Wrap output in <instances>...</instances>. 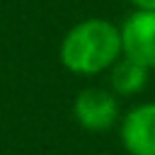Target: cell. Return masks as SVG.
I'll return each mask as SVG.
<instances>
[{
    "label": "cell",
    "mask_w": 155,
    "mask_h": 155,
    "mask_svg": "<svg viewBox=\"0 0 155 155\" xmlns=\"http://www.w3.org/2000/svg\"><path fill=\"white\" fill-rule=\"evenodd\" d=\"M121 53V29L99 17L70 27L58 48L61 63L75 75H97L109 70Z\"/></svg>",
    "instance_id": "6da1fadb"
},
{
    "label": "cell",
    "mask_w": 155,
    "mask_h": 155,
    "mask_svg": "<svg viewBox=\"0 0 155 155\" xmlns=\"http://www.w3.org/2000/svg\"><path fill=\"white\" fill-rule=\"evenodd\" d=\"M73 116L85 131H92V133L109 131L119 121V99L109 90L87 87L75 97Z\"/></svg>",
    "instance_id": "7a4b0ae2"
},
{
    "label": "cell",
    "mask_w": 155,
    "mask_h": 155,
    "mask_svg": "<svg viewBox=\"0 0 155 155\" xmlns=\"http://www.w3.org/2000/svg\"><path fill=\"white\" fill-rule=\"evenodd\" d=\"M121 29V48L126 56L155 68V10H133Z\"/></svg>",
    "instance_id": "3957f363"
},
{
    "label": "cell",
    "mask_w": 155,
    "mask_h": 155,
    "mask_svg": "<svg viewBox=\"0 0 155 155\" xmlns=\"http://www.w3.org/2000/svg\"><path fill=\"white\" fill-rule=\"evenodd\" d=\"M119 136L128 155H155V102L128 109L121 119Z\"/></svg>",
    "instance_id": "277c9868"
},
{
    "label": "cell",
    "mask_w": 155,
    "mask_h": 155,
    "mask_svg": "<svg viewBox=\"0 0 155 155\" xmlns=\"http://www.w3.org/2000/svg\"><path fill=\"white\" fill-rule=\"evenodd\" d=\"M148 78H150V68L126 53H121L116 58V63L109 68L111 90H114V94H121V97L138 94L148 85Z\"/></svg>",
    "instance_id": "5b68a950"
},
{
    "label": "cell",
    "mask_w": 155,
    "mask_h": 155,
    "mask_svg": "<svg viewBox=\"0 0 155 155\" xmlns=\"http://www.w3.org/2000/svg\"><path fill=\"white\" fill-rule=\"evenodd\" d=\"M138 10H155V0H128Z\"/></svg>",
    "instance_id": "8992f818"
}]
</instances>
